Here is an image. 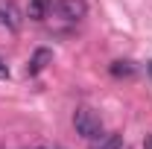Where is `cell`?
<instances>
[{
	"instance_id": "obj_5",
	"label": "cell",
	"mask_w": 152,
	"mask_h": 149,
	"mask_svg": "<svg viewBox=\"0 0 152 149\" xmlns=\"http://www.w3.org/2000/svg\"><path fill=\"white\" fill-rule=\"evenodd\" d=\"M120 146H123L120 134H99L91 140V149H120Z\"/></svg>"
},
{
	"instance_id": "obj_6",
	"label": "cell",
	"mask_w": 152,
	"mask_h": 149,
	"mask_svg": "<svg viewBox=\"0 0 152 149\" xmlns=\"http://www.w3.org/2000/svg\"><path fill=\"white\" fill-rule=\"evenodd\" d=\"M47 9H50V0H29L26 15H29V20H44L47 18Z\"/></svg>"
},
{
	"instance_id": "obj_11",
	"label": "cell",
	"mask_w": 152,
	"mask_h": 149,
	"mask_svg": "<svg viewBox=\"0 0 152 149\" xmlns=\"http://www.w3.org/2000/svg\"><path fill=\"white\" fill-rule=\"evenodd\" d=\"M120 149H129V146H120Z\"/></svg>"
},
{
	"instance_id": "obj_3",
	"label": "cell",
	"mask_w": 152,
	"mask_h": 149,
	"mask_svg": "<svg viewBox=\"0 0 152 149\" xmlns=\"http://www.w3.org/2000/svg\"><path fill=\"white\" fill-rule=\"evenodd\" d=\"M56 9H58V15L64 20H82L88 15V3L85 0H58Z\"/></svg>"
},
{
	"instance_id": "obj_4",
	"label": "cell",
	"mask_w": 152,
	"mask_h": 149,
	"mask_svg": "<svg viewBox=\"0 0 152 149\" xmlns=\"http://www.w3.org/2000/svg\"><path fill=\"white\" fill-rule=\"evenodd\" d=\"M50 61H53V53H50L47 47H41V50H35V53H32L29 64H26V73H29V76H38L47 64H50Z\"/></svg>"
},
{
	"instance_id": "obj_7",
	"label": "cell",
	"mask_w": 152,
	"mask_h": 149,
	"mask_svg": "<svg viewBox=\"0 0 152 149\" xmlns=\"http://www.w3.org/2000/svg\"><path fill=\"white\" fill-rule=\"evenodd\" d=\"M108 70H111V76L123 79V76H132V73H134V64H132V61H123V58H120V61H114Z\"/></svg>"
},
{
	"instance_id": "obj_8",
	"label": "cell",
	"mask_w": 152,
	"mask_h": 149,
	"mask_svg": "<svg viewBox=\"0 0 152 149\" xmlns=\"http://www.w3.org/2000/svg\"><path fill=\"white\" fill-rule=\"evenodd\" d=\"M0 79H9V67H6L3 61H0Z\"/></svg>"
},
{
	"instance_id": "obj_2",
	"label": "cell",
	"mask_w": 152,
	"mask_h": 149,
	"mask_svg": "<svg viewBox=\"0 0 152 149\" xmlns=\"http://www.w3.org/2000/svg\"><path fill=\"white\" fill-rule=\"evenodd\" d=\"M0 23H3L6 29H12V32H18V29H20L23 15H20L18 6H15V0H0Z\"/></svg>"
},
{
	"instance_id": "obj_9",
	"label": "cell",
	"mask_w": 152,
	"mask_h": 149,
	"mask_svg": "<svg viewBox=\"0 0 152 149\" xmlns=\"http://www.w3.org/2000/svg\"><path fill=\"white\" fill-rule=\"evenodd\" d=\"M143 149H152V134L146 137V143H143Z\"/></svg>"
},
{
	"instance_id": "obj_10",
	"label": "cell",
	"mask_w": 152,
	"mask_h": 149,
	"mask_svg": "<svg viewBox=\"0 0 152 149\" xmlns=\"http://www.w3.org/2000/svg\"><path fill=\"white\" fill-rule=\"evenodd\" d=\"M149 76H152V61H149Z\"/></svg>"
},
{
	"instance_id": "obj_1",
	"label": "cell",
	"mask_w": 152,
	"mask_h": 149,
	"mask_svg": "<svg viewBox=\"0 0 152 149\" xmlns=\"http://www.w3.org/2000/svg\"><path fill=\"white\" fill-rule=\"evenodd\" d=\"M73 126H76V131H79L82 137L94 140V137L102 134V117H99L94 108H88V105H79L73 111Z\"/></svg>"
}]
</instances>
